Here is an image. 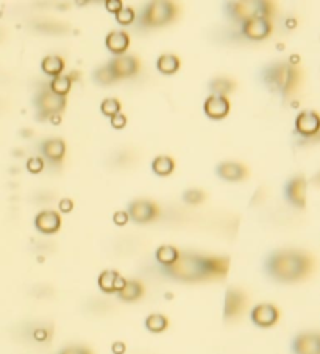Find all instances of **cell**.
I'll list each match as a JSON object with an SVG mask.
<instances>
[{
  "label": "cell",
  "mask_w": 320,
  "mask_h": 354,
  "mask_svg": "<svg viewBox=\"0 0 320 354\" xmlns=\"http://www.w3.org/2000/svg\"><path fill=\"white\" fill-rule=\"evenodd\" d=\"M228 270H230L228 258L197 253H181L174 266L161 267L164 276L180 283H198L225 278Z\"/></svg>",
  "instance_id": "obj_1"
},
{
  "label": "cell",
  "mask_w": 320,
  "mask_h": 354,
  "mask_svg": "<svg viewBox=\"0 0 320 354\" xmlns=\"http://www.w3.org/2000/svg\"><path fill=\"white\" fill-rule=\"evenodd\" d=\"M314 261L300 250H277L267 256L264 270L273 281L297 283L312 272Z\"/></svg>",
  "instance_id": "obj_2"
},
{
  "label": "cell",
  "mask_w": 320,
  "mask_h": 354,
  "mask_svg": "<svg viewBox=\"0 0 320 354\" xmlns=\"http://www.w3.org/2000/svg\"><path fill=\"white\" fill-rule=\"evenodd\" d=\"M260 77L262 84L272 94L282 95L284 100L293 97L300 84V71L289 61L272 62V64L262 67Z\"/></svg>",
  "instance_id": "obj_3"
},
{
  "label": "cell",
  "mask_w": 320,
  "mask_h": 354,
  "mask_svg": "<svg viewBox=\"0 0 320 354\" xmlns=\"http://www.w3.org/2000/svg\"><path fill=\"white\" fill-rule=\"evenodd\" d=\"M225 14L233 22L244 24V22L256 19V18H272L275 13V5L266 0H244V2H225L224 5Z\"/></svg>",
  "instance_id": "obj_4"
},
{
  "label": "cell",
  "mask_w": 320,
  "mask_h": 354,
  "mask_svg": "<svg viewBox=\"0 0 320 354\" xmlns=\"http://www.w3.org/2000/svg\"><path fill=\"white\" fill-rule=\"evenodd\" d=\"M179 8L172 2L168 0H155V2H148L138 16V28L139 30H148V28H158L168 25L176 18Z\"/></svg>",
  "instance_id": "obj_5"
},
{
  "label": "cell",
  "mask_w": 320,
  "mask_h": 354,
  "mask_svg": "<svg viewBox=\"0 0 320 354\" xmlns=\"http://www.w3.org/2000/svg\"><path fill=\"white\" fill-rule=\"evenodd\" d=\"M67 99L66 97L56 95L52 93L49 88V84H44V86L38 91V94L33 99V106L36 110V121L38 122H45L50 121V119L55 116H61V113L66 110Z\"/></svg>",
  "instance_id": "obj_6"
},
{
  "label": "cell",
  "mask_w": 320,
  "mask_h": 354,
  "mask_svg": "<svg viewBox=\"0 0 320 354\" xmlns=\"http://www.w3.org/2000/svg\"><path fill=\"white\" fill-rule=\"evenodd\" d=\"M127 213L130 215V220L135 224L144 225L148 222H153L157 217L161 214V209L157 203H153L152 200H135L131 202L127 208Z\"/></svg>",
  "instance_id": "obj_7"
},
{
  "label": "cell",
  "mask_w": 320,
  "mask_h": 354,
  "mask_svg": "<svg viewBox=\"0 0 320 354\" xmlns=\"http://www.w3.org/2000/svg\"><path fill=\"white\" fill-rule=\"evenodd\" d=\"M245 306H247V295H245L244 290L230 287L227 290L224 300V318L227 322L239 318L245 311Z\"/></svg>",
  "instance_id": "obj_8"
},
{
  "label": "cell",
  "mask_w": 320,
  "mask_h": 354,
  "mask_svg": "<svg viewBox=\"0 0 320 354\" xmlns=\"http://www.w3.org/2000/svg\"><path fill=\"white\" fill-rule=\"evenodd\" d=\"M284 198L290 206L303 209L306 206V180L305 176H294L284 185Z\"/></svg>",
  "instance_id": "obj_9"
},
{
  "label": "cell",
  "mask_w": 320,
  "mask_h": 354,
  "mask_svg": "<svg viewBox=\"0 0 320 354\" xmlns=\"http://www.w3.org/2000/svg\"><path fill=\"white\" fill-rule=\"evenodd\" d=\"M295 131L305 139H314L320 133V116L316 111H301L295 117Z\"/></svg>",
  "instance_id": "obj_10"
},
{
  "label": "cell",
  "mask_w": 320,
  "mask_h": 354,
  "mask_svg": "<svg viewBox=\"0 0 320 354\" xmlns=\"http://www.w3.org/2000/svg\"><path fill=\"white\" fill-rule=\"evenodd\" d=\"M250 320L258 328H272L279 320V311L271 303H261L250 311Z\"/></svg>",
  "instance_id": "obj_11"
},
{
  "label": "cell",
  "mask_w": 320,
  "mask_h": 354,
  "mask_svg": "<svg viewBox=\"0 0 320 354\" xmlns=\"http://www.w3.org/2000/svg\"><path fill=\"white\" fill-rule=\"evenodd\" d=\"M241 33L249 41H262L272 33V21L268 18H256L244 22L241 25Z\"/></svg>",
  "instance_id": "obj_12"
},
{
  "label": "cell",
  "mask_w": 320,
  "mask_h": 354,
  "mask_svg": "<svg viewBox=\"0 0 320 354\" xmlns=\"http://www.w3.org/2000/svg\"><path fill=\"white\" fill-rule=\"evenodd\" d=\"M139 61L138 58L131 55H122V56H116L113 58L110 62H108V67L113 72V75L116 77L117 80L122 78H130L138 73L139 71Z\"/></svg>",
  "instance_id": "obj_13"
},
{
  "label": "cell",
  "mask_w": 320,
  "mask_h": 354,
  "mask_svg": "<svg viewBox=\"0 0 320 354\" xmlns=\"http://www.w3.org/2000/svg\"><path fill=\"white\" fill-rule=\"evenodd\" d=\"M290 350L294 354H320V333H301L294 337Z\"/></svg>",
  "instance_id": "obj_14"
},
{
  "label": "cell",
  "mask_w": 320,
  "mask_h": 354,
  "mask_svg": "<svg viewBox=\"0 0 320 354\" xmlns=\"http://www.w3.org/2000/svg\"><path fill=\"white\" fill-rule=\"evenodd\" d=\"M39 152H41L45 161L52 165H58L62 163L66 155V142L60 138H50L41 142L39 145Z\"/></svg>",
  "instance_id": "obj_15"
},
{
  "label": "cell",
  "mask_w": 320,
  "mask_h": 354,
  "mask_svg": "<svg viewBox=\"0 0 320 354\" xmlns=\"http://www.w3.org/2000/svg\"><path fill=\"white\" fill-rule=\"evenodd\" d=\"M230 110L231 104L227 97L209 95L203 104V111L211 121H222V119H225L228 116Z\"/></svg>",
  "instance_id": "obj_16"
},
{
  "label": "cell",
  "mask_w": 320,
  "mask_h": 354,
  "mask_svg": "<svg viewBox=\"0 0 320 354\" xmlns=\"http://www.w3.org/2000/svg\"><path fill=\"white\" fill-rule=\"evenodd\" d=\"M216 174L220 180L228 181V182H236V181H242L247 178L249 169L241 163L225 161V163H220L219 165H217Z\"/></svg>",
  "instance_id": "obj_17"
},
{
  "label": "cell",
  "mask_w": 320,
  "mask_h": 354,
  "mask_svg": "<svg viewBox=\"0 0 320 354\" xmlns=\"http://www.w3.org/2000/svg\"><path fill=\"white\" fill-rule=\"evenodd\" d=\"M127 281L128 279L121 276V273L116 270L102 272L99 275V279H97L100 290L105 294H119L125 287Z\"/></svg>",
  "instance_id": "obj_18"
},
{
  "label": "cell",
  "mask_w": 320,
  "mask_h": 354,
  "mask_svg": "<svg viewBox=\"0 0 320 354\" xmlns=\"http://www.w3.org/2000/svg\"><path fill=\"white\" fill-rule=\"evenodd\" d=\"M35 228L43 234H55L61 228V215L56 211H41L35 217Z\"/></svg>",
  "instance_id": "obj_19"
},
{
  "label": "cell",
  "mask_w": 320,
  "mask_h": 354,
  "mask_svg": "<svg viewBox=\"0 0 320 354\" xmlns=\"http://www.w3.org/2000/svg\"><path fill=\"white\" fill-rule=\"evenodd\" d=\"M105 45L113 55L122 56L130 47V36L127 32H111L105 38Z\"/></svg>",
  "instance_id": "obj_20"
},
{
  "label": "cell",
  "mask_w": 320,
  "mask_h": 354,
  "mask_svg": "<svg viewBox=\"0 0 320 354\" xmlns=\"http://www.w3.org/2000/svg\"><path fill=\"white\" fill-rule=\"evenodd\" d=\"M144 285L141 281H136V279H128L125 287L117 294V298L124 303H133L142 298L144 295Z\"/></svg>",
  "instance_id": "obj_21"
},
{
  "label": "cell",
  "mask_w": 320,
  "mask_h": 354,
  "mask_svg": "<svg viewBox=\"0 0 320 354\" xmlns=\"http://www.w3.org/2000/svg\"><path fill=\"white\" fill-rule=\"evenodd\" d=\"M208 88L211 91V95L217 97H227L236 89V82L228 77H216L209 82Z\"/></svg>",
  "instance_id": "obj_22"
},
{
  "label": "cell",
  "mask_w": 320,
  "mask_h": 354,
  "mask_svg": "<svg viewBox=\"0 0 320 354\" xmlns=\"http://www.w3.org/2000/svg\"><path fill=\"white\" fill-rule=\"evenodd\" d=\"M181 61L176 55L174 54H165L158 56L157 60V69L163 73V75H174L180 71Z\"/></svg>",
  "instance_id": "obj_23"
},
{
  "label": "cell",
  "mask_w": 320,
  "mask_h": 354,
  "mask_svg": "<svg viewBox=\"0 0 320 354\" xmlns=\"http://www.w3.org/2000/svg\"><path fill=\"white\" fill-rule=\"evenodd\" d=\"M41 71L45 73V75L52 78L60 77L62 75V71H65V60L58 55L45 56V58L41 61Z\"/></svg>",
  "instance_id": "obj_24"
},
{
  "label": "cell",
  "mask_w": 320,
  "mask_h": 354,
  "mask_svg": "<svg viewBox=\"0 0 320 354\" xmlns=\"http://www.w3.org/2000/svg\"><path fill=\"white\" fill-rule=\"evenodd\" d=\"M180 255H181L180 251L175 247H172V245H161V247L157 250L155 258H157V262L159 264V267H170V266H174L176 261H179Z\"/></svg>",
  "instance_id": "obj_25"
},
{
  "label": "cell",
  "mask_w": 320,
  "mask_h": 354,
  "mask_svg": "<svg viewBox=\"0 0 320 354\" xmlns=\"http://www.w3.org/2000/svg\"><path fill=\"white\" fill-rule=\"evenodd\" d=\"M152 170L158 176H169L170 174H174V170H175L174 158H170V156H157L152 161Z\"/></svg>",
  "instance_id": "obj_26"
},
{
  "label": "cell",
  "mask_w": 320,
  "mask_h": 354,
  "mask_svg": "<svg viewBox=\"0 0 320 354\" xmlns=\"http://www.w3.org/2000/svg\"><path fill=\"white\" fill-rule=\"evenodd\" d=\"M146 328L153 334L164 333L169 328V318L163 316V314H150L146 318Z\"/></svg>",
  "instance_id": "obj_27"
},
{
  "label": "cell",
  "mask_w": 320,
  "mask_h": 354,
  "mask_svg": "<svg viewBox=\"0 0 320 354\" xmlns=\"http://www.w3.org/2000/svg\"><path fill=\"white\" fill-rule=\"evenodd\" d=\"M72 77L73 75H60L56 78H52V82L49 83V88L52 93H55L56 95L66 97L67 94L71 93L72 89Z\"/></svg>",
  "instance_id": "obj_28"
},
{
  "label": "cell",
  "mask_w": 320,
  "mask_h": 354,
  "mask_svg": "<svg viewBox=\"0 0 320 354\" xmlns=\"http://www.w3.org/2000/svg\"><path fill=\"white\" fill-rule=\"evenodd\" d=\"M93 78H94V82L97 84H102V86H108V84H113V83L117 82V78L113 75V72L110 71L108 64L104 66V67H100V69H97L93 73Z\"/></svg>",
  "instance_id": "obj_29"
},
{
  "label": "cell",
  "mask_w": 320,
  "mask_h": 354,
  "mask_svg": "<svg viewBox=\"0 0 320 354\" xmlns=\"http://www.w3.org/2000/svg\"><path fill=\"white\" fill-rule=\"evenodd\" d=\"M100 111L104 116L111 119L114 116H117V114H121L122 104L117 99H105L100 104Z\"/></svg>",
  "instance_id": "obj_30"
},
{
  "label": "cell",
  "mask_w": 320,
  "mask_h": 354,
  "mask_svg": "<svg viewBox=\"0 0 320 354\" xmlns=\"http://www.w3.org/2000/svg\"><path fill=\"white\" fill-rule=\"evenodd\" d=\"M205 198H207V193L200 189H187L183 193V202L191 204V206H196V204L205 202Z\"/></svg>",
  "instance_id": "obj_31"
},
{
  "label": "cell",
  "mask_w": 320,
  "mask_h": 354,
  "mask_svg": "<svg viewBox=\"0 0 320 354\" xmlns=\"http://www.w3.org/2000/svg\"><path fill=\"white\" fill-rule=\"evenodd\" d=\"M116 21L119 25H131L136 21V13L131 7H124L116 14Z\"/></svg>",
  "instance_id": "obj_32"
},
{
  "label": "cell",
  "mask_w": 320,
  "mask_h": 354,
  "mask_svg": "<svg viewBox=\"0 0 320 354\" xmlns=\"http://www.w3.org/2000/svg\"><path fill=\"white\" fill-rule=\"evenodd\" d=\"M25 167H27V170L30 174H41L43 170H44V167H45V161L43 158H39V156H33V158H30L27 161V164H25Z\"/></svg>",
  "instance_id": "obj_33"
},
{
  "label": "cell",
  "mask_w": 320,
  "mask_h": 354,
  "mask_svg": "<svg viewBox=\"0 0 320 354\" xmlns=\"http://www.w3.org/2000/svg\"><path fill=\"white\" fill-rule=\"evenodd\" d=\"M128 220H130V215H128L127 211H116V213L113 214V222H114V224H116L117 226L127 225Z\"/></svg>",
  "instance_id": "obj_34"
},
{
  "label": "cell",
  "mask_w": 320,
  "mask_h": 354,
  "mask_svg": "<svg viewBox=\"0 0 320 354\" xmlns=\"http://www.w3.org/2000/svg\"><path fill=\"white\" fill-rule=\"evenodd\" d=\"M58 354H93V351L89 350L87 346H66L62 348V350Z\"/></svg>",
  "instance_id": "obj_35"
},
{
  "label": "cell",
  "mask_w": 320,
  "mask_h": 354,
  "mask_svg": "<svg viewBox=\"0 0 320 354\" xmlns=\"http://www.w3.org/2000/svg\"><path fill=\"white\" fill-rule=\"evenodd\" d=\"M110 122H111V127L114 130H122V128L127 127V116L121 113V114H117V116L111 117Z\"/></svg>",
  "instance_id": "obj_36"
},
{
  "label": "cell",
  "mask_w": 320,
  "mask_h": 354,
  "mask_svg": "<svg viewBox=\"0 0 320 354\" xmlns=\"http://www.w3.org/2000/svg\"><path fill=\"white\" fill-rule=\"evenodd\" d=\"M105 8H106L108 13H113L114 16H116L119 11L124 8V3L121 2V0H106Z\"/></svg>",
  "instance_id": "obj_37"
},
{
  "label": "cell",
  "mask_w": 320,
  "mask_h": 354,
  "mask_svg": "<svg viewBox=\"0 0 320 354\" xmlns=\"http://www.w3.org/2000/svg\"><path fill=\"white\" fill-rule=\"evenodd\" d=\"M73 209V202L71 198H62L60 202V211L65 214H69Z\"/></svg>",
  "instance_id": "obj_38"
},
{
  "label": "cell",
  "mask_w": 320,
  "mask_h": 354,
  "mask_svg": "<svg viewBox=\"0 0 320 354\" xmlns=\"http://www.w3.org/2000/svg\"><path fill=\"white\" fill-rule=\"evenodd\" d=\"M113 353L114 354H124L125 353V345L122 342H116V344L113 345Z\"/></svg>",
  "instance_id": "obj_39"
},
{
  "label": "cell",
  "mask_w": 320,
  "mask_h": 354,
  "mask_svg": "<svg viewBox=\"0 0 320 354\" xmlns=\"http://www.w3.org/2000/svg\"><path fill=\"white\" fill-rule=\"evenodd\" d=\"M50 122H52L54 125H60V123H61V116H55V117H52V119H50Z\"/></svg>",
  "instance_id": "obj_40"
},
{
  "label": "cell",
  "mask_w": 320,
  "mask_h": 354,
  "mask_svg": "<svg viewBox=\"0 0 320 354\" xmlns=\"http://www.w3.org/2000/svg\"><path fill=\"white\" fill-rule=\"evenodd\" d=\"M317 180H319V181H320V175H319V176H317Z\"/></svg>",
  "instance_id": "obj_41"
}]
</instances>
